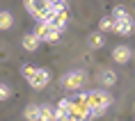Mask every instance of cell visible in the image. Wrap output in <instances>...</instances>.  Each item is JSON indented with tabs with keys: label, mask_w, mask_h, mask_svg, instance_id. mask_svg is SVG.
Listing matches in <instances>:
<instances>
[{
	"label": "cell",
	"mask_w": 135,
	"mask_h": 121,
	"mask_svg": "<svg viewBox=\"0 0 135 121\" xmlns=\"http://www.w3.org/2000/svg\"><path fill=\"white\" fill-rule=\"evenodd\" d=\"M53 112H55V119H53V121L69 119V98H62V100H60V105L53 107Z\"/></svg>",
	"instance_id": "8"
},
{
	"label": "cell",
	"mask_w": 135,
	"mask_h": 121,
	"mask_svg": "<svg viewBox=\"0 0 135 121\" xmlns=\"http://www.w3.org/2000/svg\"><path fill=\"white\" fill-rule=\"evenodd\" d=\"M23 117H25L28 121H39V105H35V103L28 105V107H25V112H23Z\"/></svg>",
	"instance_id": "11"
},
{
	"label": "cell",
	"mask_w": 135,
	"mask_h": 121,
	"mask_svg": "<svg viewBox=\"0 0 135 121\" xmlns=\"http://www.w3.org/2000/svg\"><path fill=\"white\" fill-rule=\"evenodd\" d=\"M112 98L108 92H89L87 94V105H89V117H103L110 107Z\"/></svg>",
	"instance_id": "1"
},
{
	"label": "cell",
	"mask_w": 135,
	"mask_h": 121,
	"mask_svg": "<svg viewBox=\"0 0 135 121\" xmlns=\"http://www.w3.org/2000/svg\"><path fill=\"white\" fill-rule=\"evenodd\" d=\"M12 23H14V18H12L9 12H0V30H9Z\"/></svg>",
	"instance_id": "13"
},
{
	"label": "cell",
	"mask_w": 135,
	"mask_h": 121,
	"mask_svg": "<svg viewBox=\"0 0 135 121\" xmlns=\"http://www.w3.org/2000/svg\"><path fill=\"white\" fill-rule=\"evenodd\" d=\"M131 57H133V50L128 48V46H117V48L112 50V59L117 64H128Z\"/></svg>",
	"instance_id": "6"
},
{
	"label": "cell",
	"mask_w": 135,
	"mask_h": 121,
	"mask_svg": "<svg viewBox=\"0 0 135 121\" xmlns=\"http://www.w3.org/2000/svg\"><path fill=\"white\" fill-rule=\"evenodd\" d=\"M30 87H35V89H44V87L50 82V73L46 71V69H37L35 66V71H32V75L28 78Z\"/></svg>",
	"instance_id": "5"
},
{
	"label": "cell",
	"mask_w": 135,
	"mask_h": 121,
	"mask_svg": "<svg viewBox=\"0 0 135 121\" xmlns=\"http://www.w3.org/2000/svg\"><path fill=\"white\" fill-rule=\"evenodd\" d=\"M9 96H12V89H9L5 82H0V100H7Z\"/></svg>",
	"instance_id": "17"
},
{
	"label": "cell",
	"mask_w": 135,
	"mask_h": 121,
	"mask_svg": "<svg viewBox=\"0 0 135 121\" xmlns=\"http://www.w3.org/2000/svg\"><path fill=\"white\" fill-rule=\"evenodd\" d=\"M103 43H105L103 32H94V34H89V46H92V48H101Z\"/></svg>",
	"instance_id": "14"
},
{
	"label": "cell",
	"mask_w": 135,
	"mask_h": 121,
	"mask_svg": "<svg viewBox=\"0 0 135 121\" xmlns=\"http://www.w3.org/2000/svg\"><path fill=\"white\" fill-rule=\"evenodd\" d=\"M114 25H112V32H117V34H131L133 32V28H135V23H133V18H124V21H112Z\"/></svg>",
	"instance_id": "7"
},
{
	"label": "cell",
	"mask_w": 135,
	"mask_h": 121,
	"mask_svg": "<svg viewBox=\"0 0 135 121\" xmlns=\"http://www.w3.org/2000/svg\"><path fill=\"white\" fill-rule=\"evenodd\" d=\"M35 34H37V39H39V41L53 43V41H57V39H60L62 30L53 28V25H50V23H46V21H39V25H37V30H35Z\"/></svg>",
	"instance_id": "3"
},
{
	"label": "cell",
	"mask_w": 135,
	"mask_h": 121,
	"mask_svg": "<svg viewBox=\"0 0 135 121\" xmlns=\"http://www.w3.org/2000/svg\"><path fill=\"white\" fill-rule=\"evenodd\" d=\"M39 39H37V34L32 32V34H23V48L25 50H30V53H35L37 48H39Z\"/></svg>",
	"instance_id": "9"
},
{
	"label": "cell",
	"mask_w": 135,
	"mask_h": 121,
	"mask_svg": "<svg viewBox=\"0 0 135 121\" xmlns=\"http://www.w3.org/2000/svg\"><path fill=\"white\" fill-rule=\"evenodd\" d=\"M114 82H117V73H114V71L105 69V71L101 73V85H103V87H112Z\"/></svg>",
	"instance_id": "10"
},
{
	"label": "cell",
	"mask_w": 135,
	"mask_h": 121,
	"mask_svg": "<svg viewBox=\"0 0 135 121\" xmlns=\"http://www.w3.org/2000/svg\"><path fill=\"white\" fill-rule=\"evenodd\" d=\"M89 119V105H87V94H78L69 98V121H87Z\"/></svg>",
	"instance_id": "2"
},
{
	"label": "cell",
	"mask_w": 135,
	"mask_h": 121,
	"mask_svg": "<svg viewBox=\"0 0 135 121\" xmlns=\"http://www.w3.org/2000/svg\"><path fill=\"white\" fill-rule=\"evenodd\" d=\"M112 18L108 16V18H101V23H99V28H101V32H112Z\"/></svg>",
	"instance_id": "16"
},
{
	"label": "cell",
	"mask_w": 135,
	"mask_h": 121,
	"mask_svg": "<svg viewBox=\"0 0 135 121\" xmlns=\"http://www.w3.org/2000/svg\"><path fill=\"white\" fill-rule=\"evenodd\" d=\"M55 119V112L50 105H41L39 107V121H53Z\"/></svg>",
	"instance_id": "12"
},
{
	"label": "cell",
	"mask_w": 135,
	"mask_h": 121,
	"mask_svg": "<svg viewBox=\"0 0 135 121\" xmlns=\"http://www.w3.org/2000/svg\"><path fill=\"white\" fill-rule=\"evenodd\" d=\"M110 18H112V21H124V18H131V14H128L124 7H114V12H112Z\"/></svg>",
	"instance_id": "15"
},
{
	"label": "cell",
	"mask_w": 135,
	"mask_h": 121,
	"mask_svg": "<svg viewBox=\"0 0 135 121\" xmlns=\"http://www.w3.org/2000/svg\"><path fill=\"white\" fill-rule=\"evenodd\" d=\"M50 2H64V0H50Z\"/></svg>",
	"instance_id": "18"
},
{
	"label": "cell",
	"mask_w": 135,
	"mask_h": 121,
	"mask_svg": "<svg viewBox=\"0 0 135 121\" xmlns=\"http://www.w3.org/2000/svg\"><path fill=\"white\" fill-rule=\"evenodd\" d=\"M87 82V75L83 71H69L66 75L62 78V85L64 89H71V92H78V89H83Z\"/></svg>",
	"instance_id": "4"
}]
</instances>
